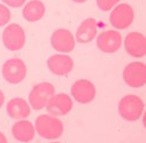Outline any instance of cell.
I'll return each mask as SVG.
<instances>
[{"label":"cell","mask_w":146,"mask_h":143,"mask_svg":"<svg viewBox=\"0 0 146 143\" xmlns=\"http://www.w3.org/2000/svg\"><path fill=\"white\" fill-rule=\"evenodd\" d=\"M46 13V7L40 0H30L23 6L22 15L23 18L28 22H38L40 21Z\"/></svg>","instance_id":"obj_17"},{"label":"cell","mask_w":146,"mask_h":143,"mask_svg":"<svg viewBox=\"0 0 146 143\" xmlns=\"http://www.w3.org/2000/svg\"><path fill=\"white\" fill-rule=\"evenodd\" d=\"M123 81L131 88H141L146 84V65L144 62L135 61L125 65L122 72Z\"/></svg>","instance_id":"obj_6"},{"label":"cell","mask_w":146,"mask_h":143,"mask_svg":"<svg viewBox=\"0 0 146 143\" xmlns=\"http://www.w3.org/2000/svg\"><path fill=\"white\" fill-rule=\"evenodd\" d=\"M51 45L54 51L68 54L75 49L76 46V39L68 29H58L55 30L51 35Z\"/></svg>","instance_id":"obj_10"},{"label":"cell","mask_w":146,"mask_h":143,"mask_svg":"<svg viewBox=\"0 0 146 143\" xmlns=\"http://www.w3.org/2000/svg\"><path fill=\"white\" fill-rule=\"evenodd\" d=\"M98 34V25L97 21L92 17L85 18L76 30L75 39L80 44H89L91 43Z\"/></svg>","instance_id":"obj_15"},{"label":"cell","mask_w":146,"mask_h":143,"mask_svg":"<svg viewBox=\"0 0 146 143\" xmlns=\"http://www.w3.org/2000/svg\"><path fill=\"white\" fill-rule=\"evenodd\" d=\"M6 112L12 119H27L31 113V106L23 97H13L6 104Z\"/></svg>","instance_id":"obj_14"},{"label":"cell","mask_w":146,"mask_h":143,"mask_svg":"<svg viewBox=\"0 0 146 143\" xmlns=\"http://www.w3.org/2000/svg\"><path fill=\"white\" fill-rule=\"evenodd\" d=\"M1 3L11 8H19L21 6H24L27 0H1Z\"/></svg>","instance_id":"obj_20"},{"label":"cell","mask_w":146,"mask_h":143,"mask_svg":"<svg viewBox=\"0 0 146 143\" xmlns=\"http://www.w3.org/2000/svg\"><path fill=\"white\" fill-rule=\"evenodd\" d=\"M28 75V69L24 61L20 57H12L4 62L1 66L3 78L12 85L22 83Z\"/></svg>","instance_id":"obj_3"},{"label":"cell","mask_w":146,"mask_h":143,"mask_svg":"<svg viewBox=\"0 0 146 143\" xmlns=\"http://www.w3.org/2000/svg\"><path fill=\"white\" fill-rule=\"evenodd\" d=\"M72 106H74V102L68 94L58 93L50 98L45 108L50 115L55 117H63L72 110Z\"/></svg>","instance_id":"obj_11"},{"label":"cell","mask_w":146,"mask_h":143,"mask_svg":"<svg viewBox=\"0 0 146 143\" xmlns=\"http://www.w3.org/2000/svg\"><path fill=\"white\" fill-rule=\"evenodd\" d=\"M5 104V94L3 93V91L0 89V109H1V106Z\"/></svg>","instance_id":"obj_21"},{"label":"cell","mask_w":146,"mask_h":143,"mask_svg":"<svg viewBox=\"0 0 146 143\" xmlns=\"http://www.w3.org/2000/svg\"><path fill=\"white\" fill-rule=\"evenodd\" d=\"M135 20V10L133 8L125 3L117 4L109 14V22L112 26L117 30H125L128 29Z\"/></svg>","instance_id":"obj_7"},{"label":"cell","mask_w":146,"mask_h":143,"mask_svg":"<svg viewBox=\"0 0 146 143\" xmlns=\"http://www.w3.org/2000/svg\"><path fill=\"white\" fill-rule=\"evenodd\" d=\"M128 55L135 58H141L146 55V38L141 32L132 31L125 35L122 43Z\"/></svg>","instance_id":"obj_12"},{"label":"cell","mask_w":146,"mask_h":143,"mask_svg":"<svg viewBox=\"0 0 146 143\" xmlns=\"http://www.w3.org/2000/svg\"><path fill=\"white\" fill-rule=\"evenodd\" d=\"M145 110V103L143 98L136 94H128L123 96L117 105V111L121 118L127 121L139 120Z\"/></svg>","instance_id":"obj_2"},{"label":"cell","mask_w":146,"mask_h":143,"mask_svg":"<svg viewBox=\"0 0 146 143\" xmlns=\"http://www.w3.org/2000/svg\"><path fill=\"white\" fill-rule=\"evenodd\" d=\"M97 6L101 12H111L121 0H96Z\"/></svg>","instance_id":"obj_18"},{"label":"cell","mask_w":146,"mask_h":143,"mask_svg":"<svg viewBox=\"0 0 146 143\" xmlns=\"http://www.w3.org/2000/svg\"><path fill=\"white\" fill-rule=\"evenodd\" d=\"M12 135L19 142H30L35 138L36 129L31 121L19 119L12 126Z\"/></svg>","instance_id":"obj_16"},{"label":"cell","mask_w":146,"mask_h":143,"mask_svg":"<svg viewBox=\"0 0 146 143\" xmlns=\"http://www.w3.org/2000/svg\"><path fill=\"white\" fill-rule=\"evenodd\" d=\"M71 97L81 104H89L96 98V86L89 79H78L71 85Z\"/></svg>","instance_id":"obj_9"},{"label":"cell","mask_w":146,"mask_h":143,"mask_svg":"<svg viewBox=\"0 0 146 143\" xmlns=\"http://www.w3.org/2000/svg\"><path fill=\"white\" fill-rule=\"evenodd\" d=\"M0 143H7V137L3 132H0Z\"/></svg>","instance_id":"obj_22"},{"label":"cell","mask_w":146,"mask_h":143,"mask_svg":"<svg viewBox=\"0 0 146 143\" xmlns=\"http://www.w3.org/2000/svg\"><path fill=\"white\" fill-rule=\"evenodd\" d=\"M55 94V87L47 81L39 83L35 85L30 93H29V104L30 106L36 110H42L44 109L50 98Z\"/></svg>","instance_id":"obj_5"},{"label":"cell","mask_w":146,"mask_h":143,"mask_svg":"<svg viewBox=\"0 0 146 143\" xmlns=\"http://www.w3.org/2000/svg\"><path fill=\"white\" fill-rule=\"evenodd\" d=\"M47 68L55 76L62 77L69 75L72 70H74L75 63L69 55L67 54H54L47 58Z\"/></svg>","instance_id":"obj_13"},{"label":"cell","mask_w":146,"mask_h":143,"mask_svg":"<svg viewBox=\"0 0 146 143\" xmlns=\"http://www.w3.org/2000/svg\"><path fill=\"white\" fill-rule=\"evenodd\" d=\"M11 18H12V13L9 8L4 4H0V28L9 24Z\"/></svg>","instance_id":"obj_19"},{"label":"cell","mask_w":146,"mask_h":143,"mask_svg":"<svg viewBox=\"0 0 146 143\" xmlns=\"http://www.w3.org/2000/svg\"><path fill=\"white\" fill-rule=\"evenodd\" d=\"M123 43V38L116 30H106L97 34V47L105 54L116 53Z\"/></svg>","instance_id":"obj_8"},{"label":"cell","mask_w":146,"mask_h":143,"mask_svg":"<svg viewBox=\"0 0 146 143\" xmlns=\"http://www.w3.org/2000/svg\"><path fill=\"white\" fill-rule=\"evenodd\" d=\"M35 129L40 137L45 140H56L60 138L64 132L63 123L59 117L52 115H40L35 120Z\"/></svg>","instance_id":"obj_1"},{"label":"cell","mask_w":146,"mask_h":143,"mask_svg":"<svg viewBox=\"0 0 146 143\" xmlns=\"http://www.w3.org/2000/svg\"><path fill=\"white\" fill-rule=\"evenodd\" d=\"M24 29L17 23L7 24L1 34V41L6 49L11 52H17L25 45Z\"/></svg>","instance_id":"obj_4"},{"label":"cell","mask_w":146,"mask_h":143,"mask_svg":"<svg viewBox=\"0 0 146 143\" xmlns=\"http://www.w3.org/2000/svg\"><path fill=\"white\" fill-rule=\"evenodd\" d=\"M71 1H74V3H76V4H84V3L88 1V0H71Z\"/></svg>","instance_id":"obj_23"}]
</instances>
